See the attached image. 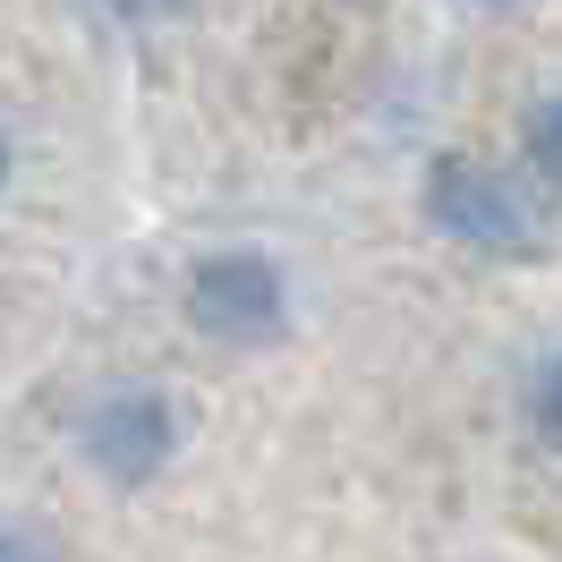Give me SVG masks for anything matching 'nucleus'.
<instances>
[{
  "label": "nucleus",
  "mask_w": 562,
  "mask_h": 562,
  "mask_svg": "<svg viewBox=\"0 0 562 562\" xmlns=\"http://www.w3.org/2000/svg\"><path fill=\"white\" fill-rule=\"evenodd\" d=\"M188 324L205 333V341H231V350H256V341H281V324H290V281H281L273 256H205L196 273H188Z\"/></svg>",
  "instance_id": "nucleus-1"
},
{
  "label": "nucleus",
  "mask_w": 562,
  "mask_h": 562,
  "mask_svg": "<svg viewBox=\"0 0 562 562\" xmlns=\"http://www.w3.org/2000/svg\"><path fill=\"white\" fill-rule=\"evenodd\" d=\"M77 452L94 460V477H111V486H145V477H162L171 452H179V409L154 384H120L86 409Z\"/></svg>",
  "instance_id": "nucleus-2"
},
{
  "label": "nucleus",
  "mask_w": 562,
  "mask_h": 562,
  "mask_svg": "<svg viewBox=\"0 0 562 562\" xmlns=\"http://www.w3.org/2000/svg\"><path fill=\"white\" fill-rule=\"evenodd\" d=\"M435 222L469 247H494V256L537 247V213H528L520 179L486 171V162H435Z\"/></svg>",
  "instance_id": "nucleus-3"
},
{
  "label": "nucleus",
  "mask_w": 562,
  "mask_h": 562,
  "mask_svg": "<svg viewBox=\"0 0 562 562\" xmlns=\"http://www.w3.org/2000/svg\"><path fill=\"white\" fill-rule=\"evenodd\" d=\"M0 562H52V554H43L26 528H0Z\"/></svg>",
  "instance_id": "nucleus-6"
},
{
  "label": "nucleus",
  "mask_w": 562,
  "mask_h": 562,
  "mask_svg": "<svg viewBox=\"0 0 562 562\" xmlns=\"http://www.w3.org/2000/svg\"><path fill=\"white\" fill-rule=\"evenodd\" d=\"M0 179H9V137H0Z\"/></svg>",
  "instance_id": "nucleus-7"
},
{
  "label": "nucleus",
  "mask_w": 562,
  "mask_h": 562,
  "mask_svg": "<svg viewBox=\"0 0 562 562\" xmlns=\"http://www.w3.org/2000/svg\"><path fill=\"white\" fill-rule=\"evenodd\" d=\"M528 154H537V171H546V179L562 188V94H554L546 111H537V120H528Z\"/></svg>",
  "instance_id": "nucleus-5"
},
{
  "label": "nucleus",
  "mask_w": 562,
  "mask_h": 562,
  "mask_svg": "<svg viewBox=\"0 0 562 562\" xmlns=\"http://www.w3.org/2000/svg\"><path fill=\"white\" fill-rule=\"evenodd\" d=\"M528 426H537V443L562 452V358L537 367V392H528Z\"/></svg>",
  "instance_id": "nucleus-4"
}]
</instances>
